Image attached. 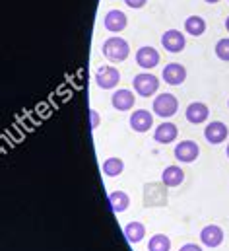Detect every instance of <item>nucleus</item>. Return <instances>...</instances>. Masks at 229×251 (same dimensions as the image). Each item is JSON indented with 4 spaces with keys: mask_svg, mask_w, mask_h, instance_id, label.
I'll use <instances>...</instances> for the list:
<instances>
[{
    "mask_svg": "<svg viewBox=\"0 0 229 251\" xmlns=\"http://www.w3.org/2000/svg\"><path fill=\"white\" fill-rule=\"evenodd\" d=\"M101 53L111 63H124L128 59V55H130V45H128V41L124 37L113 35V37H107L103 41Z\"/></svg>",
    "mask_w": 229,
    "mask_h": 251,
    "instance_id": "obj_1",
    "label": "nucleus"
},
{
    "mask_svg": "<svg viewBox=\"0 0 229 251\" xmlns=\"http://www.w3.org/2000/svg\"><path fill=\"white\" fill-rule=\"evenodd\" d=\"M132 88L140 98H150L160 90V80L150 72H140L132 78Z\"/></svg>",
    "mask_w": 229,
    "mask_h": 251,
    "instance_id": "obj_2",
    "label": "nucleus"
},
{
    "mask_svg": "<svg viewBox=\"0 0 229 251\" xmlns=\"http://www.w3.org/2000/svg\"><path fill=\"white\" fill-rule=\"evenodd\" d=\"M152 111L161 119H169L179 111V100L173 94H160L152 103Z\"/></svg>",
    "mask_w": 229,
    "mask_h": 251,
    "instance_id": "obj_3",
    "label": "nucleus"
},
{
    "mask_svg": "<svg viewBox=\"0 0 229 251\" xmlns=\"http://www.w3.org/2000/svg\"><path fill=\"white\" fill-rule=\"evenodd\" d=\"M120 82V72L116 66L111 64H103L95 70V84L101 88V90H114Z\"/></svg>",
    "mask_w": 229,
    "mask_h": 251,
    "instance_id": "obj_4",
    "label": "nucleus"
},
{
    "mask_svg": "<svg viewBox=\"0 0 229 251\" xmlns=\"http://www.w3.org/2000/svg\"><path fill=\"white\" fill-rule=\"evenodd\" d=\"M175 160L181 164H192L200 156V146L194 140H181L175 146Z\"/></svg>",
    "mask_w": 229,
    "mask_h": 251,
    "instance_id": "obj_5",
    "label": "nucleus"
},
{
    "mask_svg": "<svg viewBox=\"0 0 229 251\" xmlns=\"http://www.w3.org/2000/svg\"><path fill=\"white\" fill-rule=\"evenodd\" d=\"M224 238H226V234H224L222 226H218V224H208L200 230V242H202V246H206L210 250L220 248L224 244Z\"/></svg>",
    "mask_w": 229,
    "mask_h": 251,
    "instance_id": "obj_6",
    "label": "nucleus"
},
{
    "mask_svg": "<svg viewBox=\"0 0 229 251\" xmlns=\"http://www.w3.org/2000/svg\"><path fill=\"white\" fill-rule=\"evenodd\" d=\"M126 25H128V18H126V14L122 12V10H109L107 14H105V18H103V27L107 29V31H111V33H120V31H124L126 29Z\"/></svg>",
    "mask_w": 229,
    "mask_h": 251,
    "instance_id": "obj_7",
    "label": "nucleus"
},
{
    "mask_svg": "<svg viewBox=\"0 0 229 251\" xmlns=\"http://www.w3.org/2000/svg\"><path fill=\"white\" fill-rule=\"evenodd\" d=\"M161 47H163L167 53H181V51L186 47L184 33H181L179 29H167V31L161 35Z\"/></svg>",
    "mask_w": 229,
    "mask_h": 251,
    "instance_id": "obj_8",
    "label": "nucleus"
},
{
    "mask_svg": "<svg viewBox=\"0 0 229 251\" xmlns=\"http://www.w3.org/2000/svg\"><path fill=\"white\" fill-rule=\"evenodd\" d=\"M130 128L134 132H148L152 126H154V113H150L148 109H138V111H132L130 113Z\"/></svg>",
    "mask_w": 229,
    "mask_h": 251,
    "instance_id": "obj_9",
    "label": "nucleus"
},
{
    "mask_svg": "<svg viewBox=\"0 0 229 251\" xmlns=\"http://www.w3.org/2000/svg\"><path fill=\"white\" fill-rule=\"evenodd\" d=\"M184 117L190 125H202L210 117V107L202 101H192V103H188V107L184 111Z\"/></svg>",
    "mask_w": 229,
    "mask_h": 251,
    "instance_id": "obj_10",
    "label": "nucleus"
},
{
    "mask_svg": "<svg viewBox=\"0 0 229 251\" xmlns=\"http://www.w3.org/2000/svg\"><path fill=\"white\" fill-rule=\"evenodd\" d=\"M229 136V128L226 123H222V121H212V123H208L206 128H204V138L210 142V144H222V142H226Z\"/></svg>",
    "mask_w": 229,
    "mask_h": 251,
    "instance_id": "obj_11",
    "label": "nucleus"
},
{
    "mask_svg": "<svg viewBox=\"0 0 229 251\" xmlns=\"http://www.w3.org/2000/svg\"><path fill=\"white\" fill-rule=\"evenodd\" d=\"M136 92H130L126 88H120V90H114L113 96H111V105H113L116 111H130L134 107V101H136Z\"/></svg>",
    "mask_w": 229,
    "mask_h": 251,
    "instance_id": "obj_12",
    "label": "nucleus"
},
{
    "mask_svg": "<svg viewBox=\"0 0 229 251\" xmlns=\"http://www.w3.org/2000/svg\"><path fill=\"white\" fill-rule=\"evenodd\" d=\"M136 64H138L140 68H144V70L156 68V66L160 64V53H158V49L148 47V45L140 47V49L136 51Z\"/></svg>",
    "mask_w": 229,
    "mask_h": 251,
    "instance_id": "obj_13",
    "label": "nucleus"
},
{
    "mask_svg": "<svg viewBox=\"0 0 229 251\" xmlns=\"http://www.w3.org/2000/svg\"><path fill=\"white\" fill-rule=\"evenodd\" d=\"M161 76H163L165 84H169V86H181L186 80V68L179 63H169L165 64Z\"/></svg>",
    "mask_w": 229,
    "mask_h": 251,
    "instance_id": "obj_14",
    "label": "nucleus"
},
{
    "mask_svg": "<svg viewBox=\"0 0 229 251\" xmlns=\"http://www.w3.org/2000/svg\"><path fill=\"white\" fill-rule=\"evenodd\" d=\"M177 136H179V128H177V125L169 123V121H163L154 130V140L158 144H171V142L177 140Z\"/></svg>",
    "mask_w": 229,
    "mask_h": 251,
    "instance_id": "obj_15",
    "label": "nucleus"
},
{
    "mask_svg": "<svg viewBox=\"0 0 229 251\" xmlns=\"http://www.w3.org/2000/svg\"><path fill=\"white\" fill-rule=\"evenodd\" d=\"M184 181V172L179 166H167L161 172V183L165 187H179Z\"/></svg>",
    "mask_w": 229,
    "mask_h": 251,
    "instance_id": "obj_16",
    "label": "nucleus"
},
{
    "mask_svg": "<svg viewBox=\"0 0 229 251\" xmlns=\"http://www.w3.org/2000/svg\"><path fill=\"white\" fill-rule=\"evenodd\" d=\"M184 31L192 37H200L206 33V20L200 16H188L184 20Z\"/></svg>",
    "mask_w": 229,
    "mask_h": 251,
    "instance_id": "obj_17",
    "label": "nucleus"
},
{
    "mask_svg": "<svg viewBox=\"0 0 229 251\" xmlns=\"http://www.w3.org/2000/svg\"><path fill=\"white\" fill-rule=\"evenodd\" d=\"M124 236H126V240L130 244H140L144 240V236H146V226L142 222H138V220L128 222L124 226Z\"/></svg>",
    "mask_w": 229,
    "mask_h": 251,
    "instance_id": "obj_18",
    "label": "nucleus"
},
{
    "mask_svg": "<svg viewBox=\"0 0 229 251\" xmlns=\"http://www.w3.org/2000/svg\"><path fill=\"white\" fill-rule=\"evenodd\" d=\"M109 204H111L114 214H120L130 206V197L124 191H113V193H109Z\"/></svg>",
    "mask_w": 229,
    "mask_h": 251,
    "instance_id": "obj_19",
    "label": "nucleus"
},
{
    "mask_svg": "<svg viewBox=\"0 0 229 251\" xmlns=\"http://www.w3.org/2000/svg\"><path fill=\"white\" fill-rule=\"evenodd\" d=\"M101 170H103V174H105L107 177H118V176L124 172V162H122L120 158H107V160L103 162Z\"/></svg>",
    "mask_w": 229,
    "mask_h": 251,
    "instance_id": "obj_20",
    "label": "nucleus"
},
{
    "mask_svg": "<svg viewBox=\"0 0 229 251\" xmlns=\"http://www.w3.org/2000/svg\"><path fill=\"white\" fill-rule=\"evenodd\" d=\"M148 251H171V238L165 234H156L150 238Z\"/></svg>",
    "mask_w": 229,
    "mask_h": 251,
    "instance_id": "obj_21",
    "label": "nucleus"
},
{
    "mask_svg": "<svg viewBox=\"0 0 229 251\" xmlns=\"http://www.w3.org/2000/svg\"><path fill=\"white\" fill-rule=\"evenodd\" d=\"M214 51H216V57H218L220 61H224V63H229V37H224V39H220V41L216 43Z\"/></svg>",
    "mask_w": 229,
    "mask_h": 251,
    "instance_id": "obj_22",
    "label": "nucleus"
},
{
    "mask_svg": "<svg viewBox=\"0 0 229 251\" xmlns=\"http://www.w3.org/2000/svg\"><path fill=\"white\" fill-rule=\"evenodd\" d=\"M124 4L128 8H132V10H140V8H144L148 4V0H124Z\"/></svg>",
    "mask_w": 229,
    "mask_h": 251,
    "instance_id": "obj_23",
    "label": "nucleus"
},
{
    "mask_svg": "<svg viewBox=\"0 0 229 251\" xmlns=\"http://www.w3.org/2000/svg\"><path fill=\"white\" fill-rule=\"evenodd\" d=\"M179 251H202L200 246H196V244H184V246H181Z\"/></svg>",
    "mask_w": 229,
    "mask_h": 251,
    "instance_id": "obj_24",
    "label": "nucleus"
},
{
    "mask_svg": "<svg viewBox=\"0 0 229 251\" xmlns=\"http://www.w3.org/2000/svg\"><path fill=\"white\" fill-rule=\"evenodd\" d=\"M90 115H92V128H97V126H99V115H97V111L92 109Z\"/></svg>",
    "mask_w": 229,
    "mask_h": 251,
    "instance_id": "obj_25",
    "label": "nucleus"
},
{
    "mask_svg": "<svg viewBox=\"0 0 229 251\" xmlns=\"http://www.w3.org/2000/svg\"><path fill=\"white\" fill-rule=\"evenodd\" d=\"M204 2H208V4H218L220 0H204Z\"/></svg>",
    "mask_w": 229,
    "mask_h": 251,
    "instance_id": "obj_26",
    "label": "nucleus"
},
{
    "mask_svg": "<svg viewBox=\"0 0 229 251\" xmlns=\"http://www.w3.org/2000/svg\"><path fill=\"white\" fill-rule=\"evenodd\" d=\"M226 29H228V33H229V16H228V20H226Z\"/></svg>",
    "mask_w": 229,
    "mask_h": 251,
    "instance_id": "obj_27",
    "label": "nucleus"
},
{
    "mask_svg": "<svg viewBox=\"0 0 229 251\" xmlns=\"http://www.w3.org/2000/svg\"><path fill=\"white\" fill-rule=\"evenodd\" d=\"M226 154H228V158H229V144H228V152H226Z\"/></svg>",
    "mask_w": 229,
    "mask_h": 251,
    "instance_id": "obj_28",
    "label": "nucleus"
},
{
    "mask_svg": "<svg viewBox=\"0 0 229 251\" xmlns=\"http://www.w3.org/2000/svg\"><path fill=\"white\" fill-rule=\"evenodd\" d=\"M228 107H229V100H228Z\"/></svg>",
    "mask_w": 229,
    "mask_h": 251,
    "instance_id": "obj_29",
    "label": "nucleus"
}]
</instances>
